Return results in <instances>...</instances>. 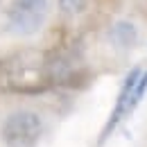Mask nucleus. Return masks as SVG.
Here are the masks:
<instances>
[{
    "mask_svg": "<svg viewBox=\"0 0 147 147\" xmlns=\"http://www.w3.org/2000/svg\"><path fill=\"white\" fill-rule=\"evenodd\" d=\"M2 82L16 93H41L52 84L50 63L38 52H20L5 63Z\"/></svg>",
    "mask_w": 147,
    "mask_h": 147,
    "instance_id": "f257e3e1",
    "label": "nucleus"
},
{
    "mask_svg": "<svg viewBox=\"0 0 147 147\" xmlns=\"http://www.w3.org/2000/svg\"><path fill=\"white\" fill-rule=\"evenodd\" d=\"M145 93H147V70L134 68V70L125 77L122 86H120V93H118V97H115V104H113V109H111V113H109V120H107L104 129L100 131L97 147H102L109 140V136L118 129V125L140 104V100L145 97Z\"/></svg>",
    "mask_w": 147,
    "mask_h": 147,
    "instance_id": "f03ea898",
    "label": "nucleus"
},
{
    "mask_svg": "<svg viewBox=\"0 0 147 147\" xmlns=\"http://www.w3.org/2000/svg\"><path fill=\"white\" fill-rule=\"evenodd\" d=\"M136 36H138V32H136V27H134V23H129V20H120V23H115L113 27H111L109 32V38L111 43L115 45V48H131L134 43H136Z\"/></svg>",
    "mask_w": 147,
    "mask_h": 147,
    "instance_id": "39448f33",
    "label": "nucleus"
},
{
    "mask_svg": "<svg viewBox=\"0 0 147 147\" xmlns=\"http://www.w3.org/2000/svg\"><path fill=\"white\" fill-rule=\"evenodd\" d=\"M48 14V0H11L7 7V25L14 34L27 36L41 30Z\"/></svg>",
    "mask_w": 147,
    "mask_h": 147,
    "instance_id": "20e7f679",
    "label": "nucleus"
},
{
    "mask_svg": "<svg viewBox=\"0 0 147 147\" xmlns=\"http://www.w3.org/2000/svg\"><path fill=\"white\" fill-rule=\"evenodd\" d=\"M43 136V120L36 111H11L0 127V138L5 147H36Z\"/></svg>",
    "mask_w": 147,
    "mask_h": 147,
    "instance_id": "7ed1b4c3",
    "label": "nucleus"
},
{
    "mask_svg": "<svg viewBox=\"0 0 147 147\" xmlns=\"http://www.w3.org/2000/svg\"><path fill=\"white\" fill-rule=\"evenodd\" d=\"M86 2H88V0H59V7H61L63 14L77 16V14H82V11L86 9Z\"/></svg>",
    "mask_w": 147,
    "mask_h": 147,
    "instance_id": "423d86ee",
    "label": "nucleus"
}]
</instances>
